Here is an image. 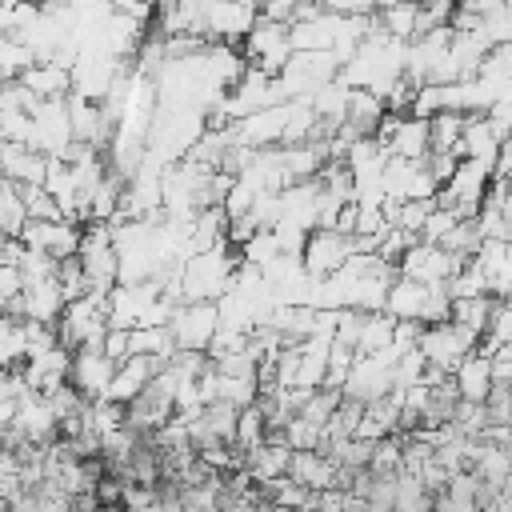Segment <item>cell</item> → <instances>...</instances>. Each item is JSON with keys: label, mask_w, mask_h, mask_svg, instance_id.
Returning <instances> with one entry per match:
<instances>
[{"label": "cell", "mask_w": 512, "mask_h": 512, "mask_svg": "<svg viewBox=\"0 0 512 512\" xmlns=\"http://www.w3.org/2000/svg\"><path fill=\"white\" fill-rule=\"evenodd\" d=\"M260 4L252 0H208L204 8V36L212 44H244V36L256 28Z\"/></svg>", "instance_id": "6da1fadb"}, {"label": "cell", "mask_w": 512, "mask_h": 512, "mask_svg": "<svg viewBox=\"0 0 512 512\" xmlns=\"http://www.w3.org/2000/svg\"><path fill=\"white\" fill-rule=\"evenodd\" d=\"M168 328H172L180 352H208L212 340H216V332H220V304L216 300L180 304Z\"/></svg>", "instance_id": "7a4b0ae2"}, {"label": "cell", "mask_w": 512, "mask_h": 512, "mask_svg": "<svg viewBox=\"0 0 512 512\" xmlns=\"http://www.w3.org/2000/svg\"><path fill=\"white\" fill-rule=\"evenodd\" d=\"M20 240L28 248H40L48 252L52 260H72L80 256V244H84V224L76 220H28Z\"/></svg>", "instance_id": "3957f363"}, {"label": "cell", "mask_w": 512, "mask_h": 512, "mask_svg": "<svg viewBox=\"0 0 512 512\" xmlns=\"http://www.w3.org/2000/svg\"><path fill=\"white\" fill-rule=\"evenodd\" d=\"M356 252H352V236H344V232H336V228H316V232H308V244H304V268H308V276H316V280H328V276H336L348 260H352Z\"/></svg>", "instance_id": "277c9868"}, {"label": "cell", "mask_w": 512, "mask_h": 512, "mask_svg": "<svg viewBox=\"0 0 512 512\" xmlns=\"http://www.w3.org/2000/svg\"><path fill=\"white\" fill-rule=\"evenodd\" d=\"M284 120H288V104H272V108H260L244 120H232L236 128V144H248V148H280L284 144Z\"/></svg>", "instance_id": "5b68a950"}, {"label": "cell", "mask_w": 512, "mask_h": 512, "mask_svg": "<svg viewBox=\"0 0 512 512\" xmlns=\"http://www.w3.org/2000/svg\"><path fill=\"white\" fill-rule=\"evenodd\" d=\"M116 372H120V364H116L108 352H88V348H80V352H76V364H72V384L80 388L84 400H104L108 388H112V380H116Z\"/></svg>", "instance_id": "8992f818"}, {"label": "cell", "mask_w": 512, "mask_h": 512, "mask_svg": "<svg viewBox=\"0 0 512 512\" xmlns=\"http://www.w3.org/2000/svg\"><path fill=\"white\" fill-rule=\"evenodd\" d=\"M392 368L380 364L376 356H356L352 372H348V384H344V396L348 400H360V404H376L384 396H392Z\"/></svg>", "instance_id": "52a82bcc"}, {"label": "cell", "mask_w": 512, "mask_h": 512, "mask_svg": "<svg viewBox=\"0 0 512 512\" xmlns=\"http://www.w3.org/2000/svg\"><path fill=\"white\" fill-rule=\"evenodd\" d=\"M168 368V360H160V356H128L124 364H120V372H116V380H112V388H108V400H116V404H132L160 372Z\"/></svg>", "instance_id": "ba28073f"}, {"label": "cell", "mask_w": 512, "mask_h": 512, "mask_svg": "<svg viewBox=\"0 0 512 512\" xmlns=\"http://www.w3.org/2000/svg\"><path fill=\"white\" fill-rule=\"evenodd\" d=\"M420 352L428 356L432 368H444V372H452V376H456V368L464 364V356H472V352L464 348V340H460V332H456L452 320H448V324H432V328H424V336H420Z\"/></svg>", "instance_id": "9c48e42d"}, {"label": "cell", "mask_w": 512, "mask_h": 512, "mask_svg": "<svg viewBox=\"0 0 512 512\" xmlns=\"http://www.w3.org/2000/svg\"><path fill=\"white\" fill-rule=\"evenodd\" d=\"M48 164H52V156H44V152H36V148H28V144H8V140L0 144V168H4V176L16 180V184L44 188Z\"/></svg>", "instance_id": "30bf717a"}, {"label": "cell", "mask_w": 512, "mask_h": 512, "mask_svg": "<svg viewBox=\"0 0 512 512\" xmlns=\"http://www.w3.org/2000/svg\"><path fill=\"white\" fill-rule=\"evenodd\" d=\"M500 152H504V144H500V136L492 132L488 116H472L468 128H464V140H460V160H480L484 168L496 172Z\"/></svg>", "instance_id": "8fae6325"}, {"label": "cell", "mask_w": 512, "mask_h": 512, "mask_svg": "<svg viewBox=\"0 0 512 512\" xmlns=\"http://www.w3.org/2000/svg\"><path fill=\"white\" fill-rule=\"evenodd\" d=\"M388 156H400V160H428L432 156V120H420V116H404L400 132L392 136L388 144Z\"/></svg>", "instance_id": "7c38bea8"}, {"label": "cell", "mask_w": 512, "mask_h": 512, "mask_svg": "<svg viewBox=\"0 0 512 512\" xmlns=\"http://www.w3.org/2000/svg\"><path fill=\"white\" fill-rule=\"evenodd\" d=\"M456 384H460V396L472 400V404H488L492 396V356L488 352H472L464 356V364L456 368Z\"/></svg>", "instance_id": "4fadbf2b"}, {"label": "cell", "mask_w": 512, "mask_h": 512, "mask_svg": "<svg viewBox=\"0 0 512 512\" xmlns=\"http://www.w3.org/2000/svg\"><path fill=\"white\" fill-rule=\"evenodd\" d=\"M336 472H340V464L332 456H324V452H296L288 476L300 480L312 492H328V488H336Z\"/></svg>", "instance_id": "5bb4252c"}, {"label": "cell", "mask_w": 512, "mask_h": 512, "mask_svg": "<svg viewBox=\"0 0 512 512\" xmlns=\"http://www.w3.org/2000/svg\"><path fill=\"white\" fill-rule=\"evenodd\" d=\"M292 456H296L292 444H272L268 440L256 452H248V472L256 476V484H272V480H280V476L292 472Z\"/></svg>", "instance_id": "9a60e30c"}, {"label": "cell", "mask_w": 512, "mask_h": 512, "mask_svg": "<svg viewBox=\"0 0 512 512\" xmlns=\"http://www.w3.org/2000/svg\"><path fill=\"white\" fill-rule=\"evenodd\" d=\"M20 84L40 96V100H60V96H72V72L60 68V64H36L20 76Z\"/></svg>", "instance_id": "2e32d148"}, {"label": "cell", "mask_w": 512, "mask_h": 512, "mask_svg": "<svg viewBox=\"0 0 512 512\" xmlns=\"http://www.w3.org/2000/svg\"><path fill=\"white\" fill-rule=\"evenodd\" d=\"M428 292H432V284H420L412 276H400L392 284V292H388V308L384 312H392L396 320H420L424 316V304H428Z\"/></svg>", "instance_id": "e0dca14e"}, {"label": "cell", "mask_w": 512, "mask_h": 512, "mask_svg": "<svg viewBox=\"0 0 512 512\" xmlns=\"http://www.w3.org/2000/svg\"><path fill=\"white\" fill-rule=\"evenodd\" d=\"M280 44H288V24H276V20H268V16H260L256 20V28L244 36V56L256 64V60H264L268 52H276Z\"/></svg>", "instance_id": "ac0fdd59"}, {"label": "cell", "mask_w": 512, "mask_h": 512, "mask_svg": "<svg viewBox=\"0 0 512 512\" xmlns=\"http://www.w3.org/2000/svg\"><path fill=\"white\" fill-rule=\"evenodd\" d=\"M396 316L392 312H372L368 320H364V332H360V344H356V352L360 356H380L388 344H392V336H396Z\"/></svg>", "instance_id": "d6986e66"}, {"label": "cell", "mask_w": 512, "mask_h": 512, "mask_svg": "<svg viewBox=\"0 0 512 512\" xmlns=\"http://www.w3.org/2000/svg\"><path fill=\"white\" fill-rule=\"evenodd\" d=\"M396 512H436V496L420 480V472H400L396 480Z\"/></svg>", "instance_id": "ffe728a7"}, {"label": "cell", "mask_w": 512, "mask_h": 512, "mask_svg": "<svg viewBox=\"0 0 512 512\" xmlns=\"http://www.w3.org/2000/svg\"><path fill=\"white\" fill-rule=\"evenodd\" d=\"M380 16V28L388 32V36H396V40H416V28H420V4L416 0H400V4H392V8H384V12H376Z\"/></svg>", "instance_id": "44dd1931"}, {"label": "cell", "mask_w": 512, "mask_h": 512, "mask_svg": "<svg viewBox=\"0 0 512 512\" xmlns=\"http://www.w3.org/2000/svg\"><path fill=\"white\" fill-rule=\"evenodd\" d=\"M40 60H36V52L24 44V40H16V36H4V44H0V76H4V84L8 80H20L28 68H36Z\"/></svg>", "instance_id": "7402d4cb"}, {"label": "cell", "mask_w": 512, "mask_h": 512, "mask_svg": "<svg viewBox=\"0 0 512 512\" xmlns=\"http://www.w3.org/2000/svg\"><path fill=\"white\" fill-rule=\"evenodd\" d=\"M260 444H268V416L260 408V400L252 408L240 412V428H236V448L240 452H256Z\"/></svg>", "instance_id": "603a6c76"}, {"label": "cell", "mask_w": 512, "mask_h": 512, "mask_svg": "<svg viewBox=\"0 0 512 512\" xmlns=\"http://www.w3.org/2000/svg\"><path fill=\"white\" fill-rule=\"evenodd\" d=\"M348 100H352V88L340 84V80H332V84H324V88L312 96V108H316V116L348 120Z\"/></svg>", "instance_id": "cb8c5ba5"}, {"label": "cell", "mask_w": 512, "mask_h": 512, "mask_svg": "<svg viewBox=\"0 0 512 512\" xmlns=\"http://www.w3.org/2000/svg\"><path fill=\"white\" fill-rule=\"evenodd\" d=\"M476 476H480L484 484H496V488H504V480L512 476V448H496V444H488L484 460L476 464Z\"/></svg>", "instance_id": "d4e9b609"}, {"label": "cell", "mask_w": 512, "mask_h": 512, "mask_svg": "<svg viewBox=\"0 0 512 512\" xmlns=\"http://www.w3.org/2000/svg\"><path fill=\"white\" fill-rule=\"evenodd\" d=\"M340 404H344V392L340 388H316L312 400H308V408L300 416L312 420V424H320V428H328V420L340 412Z\"/></svg>", "instance_id": "484cf974"}, {"label": "cell", "mask_w": 512, "mask_h": 512, "mask_svg": "<svg viewBox=\"0 0 512 512\" xmlns=\"http://www.w3.org/2000/svg\"><path fill=\"white\" fill-rule=\"evenodd\" d=\"M480 80H488L496 88L512 80V44H492L488 48V56L480 60Z\"/></svg>", "instance_id": "4316f807"}, {"label": "cell", "mask_w": 512, "mask_h": 512, "mask_svg": "<svg viewBox=\"0 0 512 512\" xmlns=\"http://www.w3.org/2000/svg\"><path fill=\"white\" fill-rule=\"evenodd\" d=\"M32 128H36L32 112H24V108H0V140L28 144L32 140Z\"/></svg>", "instance_id": "83f0119b"}, {"label": "cell", "mask_w": 512, "mask_h": 512, "mask_svg": "<svg viewBox=\"0 0 512 512\" xmlns=\"http://www.w3.org/2000/svg\"><path fill=\"white\" fill-rule=\"evenodd\" d=\"M280 256H284V252H280L276 228H260V232H256V240H252V244L244 248V260H248V264H256L260 272H264V268H268L272 260H280Z\"/></svg>", "instance_id": "f1b7e54d"}, {"label": "cell", "mask_w": 512, "mask_h": 512, "mask_svg": "<svg viewBox=\"0 0 512 512\" xmlns=\"http://www.w3.org/2000/svg\"><path fill=\"white\" fill-rule=\"evenodd\" d=\"M424 372H428V356H424L420 348H412V352H404V356L396 360L392 384H396V388H416V384L424 380Z\"/></svg>", "instance_id": "f546056e"}, {"label": "cell", "mask_w": 512, "mask_h": 512, "mask_svg": "<svg viewBox=\"0 0 512 512\" xmlns=\"http://www.w3.org/2000/svg\"><path fill=\"white\" fill-rule=\"evenodd\" d=\"M436 208H440V204H436V196H432V200H404L396 228H404V232L420 236V232H424V224H428V216H432Z\"/></svg>", "instance_id": "4dcf8cb0"}, {"label": "cell", "mask_w": 512, "mask_h": 512, "mask_svg": "<svg viewBox=\"0 0 512 512\" xmlns=\"http://www.w3.org/2000/svg\"><path fill=\"white\" fill-rule=\"evenodd\" d=\"M220 400L236 404V408H252L260 400V384L256 380H236V376H220Z\"/></svg>", "instance_id": "1f68e13d"}, {"label": "cell", "mask_w": 512, "mask_h": 512, "mask_svg": "<svg viewBox=\"0 0 512 512\" xmlns=\"http://www.w3.org/2000/svg\"><path fill=\"white\" fill-rule=\"evenodd\" d=\"M460 224V216L456 212H448V208H436L432 216H428V224H424V232H420V240L424 244H444L448 236H452V228Z\"/></svg>", "instance_id": "d6a6232c"}, {"label": "cell", "mask_w": 512, "mask_h": 512, "mask_svg": "<svg viewBox=\"0 0 512 512\" xmlns=\"http://www.w3.org/2000/svg\"><path fill=\"white\" fill-rule=\"evenodd\" d=\"M216 368H220V376H236V380H256V368H260V360L244 348V352H228L224 360H216Z\"/></svg>", "instance_id": "836d02e7"}, {"label": "cell", "mask_w": 512, "mask_h": 512, "mask_svg": "<svg viewBox=\"0 0 512 512\" xmlns=\"http://www.w3.org/2000/svg\"><path fill=\"white\" fill-rule=\"evenodd\" d=\"M364 320H368V312L340 308V316H336V340L348 344V348H356L360 344V332H364Z\"/></svg>", "instance_id": "e575fe53"}, {"label": "cell", "mask_w": 512, "mask_h": 512, "mask_svg": "<svg viewBox=\"0 0 512 512\" xmlns=\"http://www.w3.org/2000/svg\"><path fill=\"white\" fill-rule=\"evenodd\" d=\"M276 240H280V252H284V256H304L308 232L296 228V224H288V220H280V224H276Z\"/></svg>", "instance_id": "d590c367"}, {"label": "cell", "mask_w": 512, "mask_h": 512, "mask_svg": "<svg viewBox=\"0 0 512 512\" xmlns=\"http://www.w3.org/2000/svg\"><path fill=\"white\" fill-rule=\"evenodd\" d=\"M424 164H428L432 180H436V184L444 188V184H448V180L456 176V168H460V156H452V152H432V156H428Z\"/></svg>", "instance_id": "8d00e7d4"}, {"label": "cell", "mask_w": 512, "mask_h": 512, "mask_svg": "<svg viewBox=\"0 0 512 512\" xmlns=\"http://www.w3.org/2000/svg\"><path fill=\"white\" fill-rule=\"evenodd\" d=\"M24 292H28V280H24V272H20V268H8V264H0V304L16 300V296H24Z\"/></svg>", "instance_id": "74e56055"}, {"label": "cell", "mask_w": 512, "mask_h": 512, "mask_svg": "<svg viewBox=\"0 0 512 512\" xmlns=\"http://www.w3.org/2000/svg\"><path fill=\"white\" fill-rule=\"evenodd\" d=\"M104 352H108L116 364H124V360L132 356V332H128V328H108V336H104Z\"/></svg>", "instance_id": "f35d334b"}, {"label": "cell", "mask_w": 512, "mask_h": 512, "mask_svg": "<svg viewBox=\"0 0 512 512\" xmlns=\"http://www.w3.org/2000/svg\"><path fill=\"white\" fill-rule=\"evenodd\" d=\"M256 232H260V224H256L252 216H236V220L228 224V244H232V248H248V244L256 240Z\"/></svg>", "instance_id": "ab89813d"}, {"label": "cell", "mask_w": 512, "mask_h": 512, "mask_svg": "<svg viewBox=\"0 0 512 512\" xmlns=\"http://www.w3.org/2000/svg\"><path fill=\"white\" fill-rule=\"evenodd\" d=\"M492 384H508L512 388V344H500L492 352Z\"/></svg>", "instance_id": "60d3db41"}, {"label": "cell", "mask_w": 512, "mask_h": 512, "mask_svg": "<svg viewBox=\"0 0 512 512\" xmlns=\"http://www.w3.org/2000/svg\"><path fill=\"white\" fill-rule=\"evenodd\" d=\"M124 480L120 476H104L100 484H96V496H100V504H124Z\"/></svg>", "instance_id": "b9f144b4"}, {"label": "cell", "mask_w": 512, "mask_h": 512, "mask_svg": "<svg viewBox=\"0 0 512 512\" xmlns=\"http://www.w3.org/2000/svg\"><path fill=\"white\" fill-rule=\"evenodd\" d=\"M24 252H28V244H24V240H16V236H4V244H0V264H8V268H20Z\"/></svg>", "instance_id": "7bdbcfd3"}, {"label": "cell", "mask_w": 512, "mask_h": 512, "mask_svg": "<svg viewBox=\"0 0 512 512\" xmlns=\"http://www.w3.org/2000/svg\"><path fill=\"white\" fill-rule=\"evenodd\" d=\"M460 8H468V12H476V16H496V12H504L508 8V0H460Z\"/></svg>", "instance_id": "ee69618b"}, {"label": "cell", "mask_w": 512, "mask_h": 512, "mask_svg": "<svg viewBox=\"0 0 512 512\" xmlns=\"http://www.w3.org/2000/svg\"><path fill=\"white\" fill-rule=\"evenodd\" d=\"M4 512H16V508H8V504H4Z\"/></svg>", "instance_id": "f6af8a7d"}]
</instances>
